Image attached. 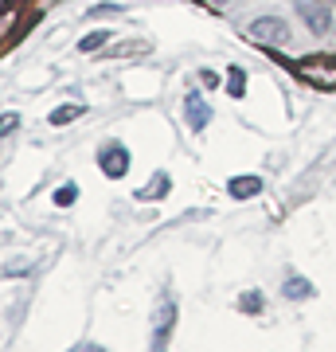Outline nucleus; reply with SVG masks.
Here are the masks:
<instances>
[{
  "mask_svg": "<svg viewBox=\"0 0 336 352\" xmlns=\"http://www.w3.org/2000/svg\"><path fill=\"white\" fill-rule=\"evenodd\" d=\"M298 12H301V20L309 24L313 36H324V32L333 28V12L324 8L321 0H301V8H298Z\"/></svg>",
  "mask_w": 336,
  "mask_h": 352,
  "instance_id": "obj_3",
  "label": "nucleus"
},
{
  "mask_svg": "<svg viewBox=\"0 0 336 352\" xmlns=\"http://www.w3.org/2000/svg\"><path fill=\"white\" fill-rule=\"evenodd\" d=\"M243 90H247V71L243 67H231L227 71V94L231 98H243Z\"/></svg>",
  "mask_w": 336,
  "mask_h": 352,
  "instance_id": "obj_10",
  "label": "nucleus"
},
{
  "mask_svg": "<svg viewBox=\"0 0 336 352\" xmlns=\"http://www.w3.org/2000/svg\"><path fill=\"white\" fill-rule=\"evenodd\" d=\"M282 294H286L289 302H309V298L317 294V289H313V282H309V278L293 274V278H286V286H282Z\"/></svg>",
  "mask_w": 336,
  "mask_h": 352,
  "instance_id": "obj_8",
  "label": "nucleus"
},
{
  "mask_svg": "<svg viewBox=\"0 0 336 352\" xmlns=\"http://www.w3.org/2000/svg\"><path fill=\"white\" fill-rule=\"evenodd\" d=\"M98 164L110 180H117V176L129 173V149H125V145H106V149L98 153Z\"/></svg>",
  "mask_w": 336,
  "mask_h": 352,
  "instance_id": "obj_4",
  "label": "nucleus"
},
{
  "mask_svg": "<svg viewBox=\"0 0 336 352\" xmlns=\"http://www.w3.org/2000/svg\"><path fill=\"white\" fill-rule=\"evenodd\" d=\"M215 4H227V0H215Z\"/></svg>",
  "mask_w": 336,
  "mask_h": 352,
  "instance_id": "obj_16",
  "label": "nucleus"
},
{
  "mask_svg": "<svg viewBox=\"0 0 336 352\" xmlns=\"http://www.w3.org/2000/svg\"><path fill=\"white\" fill-rule=\"evenodd\" d=\"M172 321H176V305H172V302H164L161 309H157V317H153V349H157V352H161L164 344H168Z\"/></svg>",
  "mask_w": 336,
  "mask_h": 352,
  "instance_id": "obj_5",
  "label": "nucleus"
},
{
  "mask_svg": "<svg viewBox=\"0 0 336 352\" xmlns=\"http://www.w3.org/2000/svg\"><path fill=\"white\" fill-rule=\"evenodd\" d=\"M250 39H258L266 47H282V43H289V24L278 16H262L250 24Z\"/></svg>",
  "mask_w": 336,
  "mask_h": 352,
  "instance_id": "obj_1",
  "label": "nucleus"
},
{
  "mask_svg": "<svg viewBox=\"0 0 336 352\" xmlns=\"http://www.w3.org/2000/svg\"><path fill=\"white\" fill-rule=\"evenodd\" d=\"M78 113H82V106H59V110H51V126H67Z\"/></svg>",
  "mask_w": 336,
  "mask_h": 352,
  "instance_id": "obj_11",
  "label": "nucleus"
},
{
  "mask_svg": "<svg viewBox=\"0 0 336 352\" xmlns=\"http://www.w3.org/2000/svg\"><path fill=\"white\" fill-rule=\"evenodd\" d=\"M184 118H188V126H192V133H199V129H208V122H212V106L199 98V94H188Z\"/></svg>",
  "mask_w": 336,
  "mask_h": 352,
  "instance_id": "obj_6",
  "label": "nucleus"
},
{
  "mask_svg": "<svg viewBox=\"0 0 336 352\" xmlns=\"http://www.w3.org/2000/svg\"><path fill=\"white\" fill-rule=\"evenodd\" d=\"M16 126H20V118H16V113H4V118H0V138H8Z\"/></svg>",
  "mask_w": 336,
  "mask_h": 352,
  "instance_id": "obj_15",
  "label": "nucleus"
},
{
  "mask_svg": "<svg viewBox=\"0 0 336 352\" xmlns=\"http://www.w3.org/2000/svg\"><path fill=\"white\" fill-rule=\"evenodd\" d=\"M168 188H172V180H168L164 173H153V180L137 192V200H161V196H164Z\"/></svg>",
  "mask_w": 336,
  "mask_h": 352,
  "instance_id": "obj_9",
  "label": "nucleus"
},
{
  "mask_svg": "<svg viewBox=\"0 0 336 352\" xmlns=\"http://www.w3.org/2000/svg\"><path fill=\"white\" fill-rule=\"evenodd\" d=\"M75 200H78V184H63V188L55 192V204H59V208H71Z\"/></svg>",
  "mask_w": 336,
  "mask_h": 352,
  "instance_id": "obj_14",
  "label": "nucleus"
},
{
  "mask_svg": "<svg viewBox=\"0 0 336 352\" xmlns=\"http://www.w3.org/2000/svg\"><path fill=\"white\" fill-rule=\"evenodd\" d=\"M298 75L305 78V82H317V87H324V90H336V63H328V59H301Z\"/></svg>",
  "mask_w": 336,
  "mask_h": 352,
  "instance_id": "obj_2",
  "label": "nucleus"
},
{
  "mask_svg": "<svg viewBox=\"0 0 336 352\" xmlns=\"http://www.w3.org/2000/svg\"><path fill=\"white\" fill-rule=\"evenodd\" d=\"M258 192H262L258 176H235V180L227 184V196H235V200H254Z\"/></svg>",
  "mask_w": 336,
  "mask_h": 352,
  "instance_id": "obj_7",
  "label": "nucleus"
},
{
  "mask_svg": "<svg viewBox=\"0 0 336 352\" xmlns=\"http://www.w3.org/2000/svg\"><path fill=\"white\" fill-rule=\"evenodd\" d=\"M106 39H110V32H90V36L78 39V51H98Z\"/></svg>",
  "mask_w": 336,
  "mask_h": 352,
  "instance_id": "obj_13",
  "label": "nucleus"
},
{
  "mask_svg": "<svg viewBox=\"0 0 336 352\" xmlns=\"http://www.w3.org/2000/svg\"><path fill=\"white\" fill-rule=\"evenodd\" d=\"M262 294L258 289H254V294H243V298H238V309H243V314H262Z\"/></svg>",
  "mask_w": 336,
  "mask_h": 352,
  "instance_id": "obj_12",
  "label": "nucleus"
}]
</instances>
